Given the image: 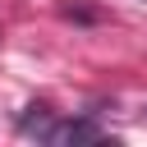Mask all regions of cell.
<instances>
[{"label": "cell", "instance_id": "2", "mask_svg": "<svg viewBox=\"0 0 147 147\" xmlns=\"http://www.w3.org/2000/svg\"><path fill=\"white\" fill-rule=\"evenodd\" d=\"M51 124H55V119H51V106H41V101L28 106V110L18 115V133H23V138H41V142H46Z\"/></svg>", "mask_w": 147, "mask_h": 147}, {"label": "cell", "instance_id": "3", "mask_svg": "<svg viewBox=\"0 0 147 147\" xmlns=\"http://www.w3.org/2000/svg\"><path fill=\"white\" fill-rule=\"evenodd\" d=\"M64 18H78V23H96V14H92V9H74V5L64 9Z\"/></svg>", "mask_w": 147, "mask_h": 147}, {"label": "cell", "instance_id": "1", "mask_svg": "<svg viewBox=\"0 0 147 147\" xmlns=\"http://www.w3.org/2000/svg\"><path fill=\"white\" fill-rule=\"evenodd\" d=\"M101 138H106V129L96 119H55L46 133V142H101Z\"/></svg>", "mask_w": 147, "mask_h": 147}]
</instances>
